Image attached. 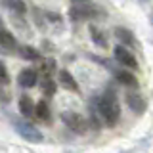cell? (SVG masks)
<instances>
[{
    "mask_svg": "<svg viewBox=\"0 0 153 153\" xmlns=\"http://www.w3.org/2000/svg\"><path fill=\"white\" fill-rule=\"evenodd\" d=\"M96 111L103 119V123L107 126H115L119 123L121 117V107H119V100L115 96L113 90H107L105 94H102L100 98H96Z\"/></svg>",
    "mask_w": 153,
    "mask_h": 153,
    "instance_id": "1",
    "label": "cell"
},
{
    "mask_svg": "<svg viewBox=\"0 0 153 153\" xmlns=\"http://www.w3.org/2000/svg\"><path fill=\"white\" fill-rule=\"evenodd\" d=\"M13 128L17 130V134L23 138V140L31 142V143H42V134L36 126H33L31 123L23 121V119H16L13 121Z\"/></svg>",
    "mask_w": 153,
    "mask_h": 153,
    "instance_id": "2",
    "label": "cell"
},
{
    "mask_svg": "<svg viewBox=\"0 0 153 153\" xmlns=\"http://www.w3.org/2000/svg\"><path fill=\"white\" fill-rule=\"evenodd\" d=\"M98 12L100 10L96 6H92V4H88V2H76L75 6L69 10V17H71V21H84V19L96 17Z\"/></svg>",
    "mask_w": 153,
    "mask_h": 153,
    "instance_id": "3",
    "label": "cell"
},
{
    "mask_svg": "<svg viewBox=\"0 0 153 153\" xmlns=\"http://www.w3.org/2000/svg\"><path fill=\"white\" fill-rule=\"evenodd\" d=\"M61 121L65 123V126L69 128V130H73L76 134H82V132H86V128H88V123H86L79 113H75V111L61 113Z\"/></svg>",
    "mask_w": 153,
    "mask_h": 153,
    "instance_id": "4",
    "label": "cell"
},
{
    "mask_svg": "<svg viewBox=\"0 0 153 153\" xmlns=\"http://www.w3.org/2000/svg\"><path fill=\"white\" fill-rule=\"evenodd\" d=\"M113 56H115V59H117L119 63L130 67V69H138L136 57H134V54H132L130 50H126V46H124V44H121V46L115 48V50H113Z\"/></svg>",
    "mask_w": 153,
    "mask_h": 153,
    "instance_id": "5",
    "label": "cell"
},
{
    "mask_svg": "<svg viewBox=\"0 0 153 153\" xmlns=\"http://www.w3.org/2000/svg\"><path fill=\"white\" fill-rule=\"evenodd\" d=\"M17 82H19V86H23V88H33V86L38 82V71L31 69V67L23 69L17 76Z\"/></svg>",
    "mask_w": 153,
    "mask_h": 153,
    "instance_id": "6",
    "label": "cell"
},
{
    "mask_svg": "<svg viewBox=\"0 0 153 153\" xmlns=\"http://www.w3.org/2000/svg\"><path fill=\"white\" fill-rule=\"evenodd\" d=\"M126 105L136 115H142L146 111V100H143L138 92H126Z\"/></svg>",
    "mask_w": 153,
    "mask_h": 153,
    "instance_id": "7",
    "label": "cell"
},
{
    "mask_svg": "<svg viewBox=\"0 0 153 153\" xmlns=\"http://www.w3.org/2000/svg\"><path fill=\"white\" fill-rule=\"evenodd\" d=\"M59 84L63 86L65 90H69V92H79V84H76L75 76L71 75L67 69H61L59 71Z\"/></svg>",
    "mask_w": 153,
    "mask_h": 153,
    "instance_id": "8",
    "label": "cell"
},
{
    "mask_svg": "<svg viewBox=\"0 0 153 153\" xmlns=\"http://www.w3.org/2000/svg\"><path fill=\"white\" fill-rule=\"evenodd\" d=\"M0 46L6 48V50H13V48L17 46L16 44V36H13L12 33L2 25V21H0Z\"/></svg>",
    "mask_w": 153,
    "mask_h": 153,
    "instance_id": "9",
    "label": "cell"
},
{
    "mask_svg": "<svg viewBox=\"0 0 153 153\" xmlns=\"http://www.w3.org/2000/svg\"><path fill=\"white\" fill-rule=\"evenodd\" d=\"M115 36L119 38V42L124 46H136V38L128 29H123V27H117L115 29Z\"/></svg>",
    "mask_w": 153,
    "mask_h": 153,
    "instance_id": "10",
    "label": "cell"
},
{
    "mask_svg": "<svg viewBox=\"0 0 153 153\" xmlns=\"http://www.w3.org/2000/svg\"><path fill=\"white\" fill-rule=\"evenodd\" d=\"M115 75H117L119 82H123L124 86H130V88H136L138 86V79L132 73H128V71H117Z\"/></svg>",
    "mask_w": 153,
    "mask_h": 153,
    "instance_id": "11",
    "label": "cell"
},
{
    "mask_svg": "<svg viewBox=\"0 0 153 153\" xmlns=\"http://www.w3.org/2000/svg\"><path fill=\"white\" fill-rule=\"evenodd\" d=\"M35 115L40 121H44V123H50V107H48V103L44 102V100H40V102L36 103V107H35Z\"/></svg>",
    "mask_w": 153,
    "mask_h": 153,
    "instance_id": "12",
    "label": "cell"
},
{
    "mask_svg": "<svg viewBox=\"0 0 153 153\" xmlns=\"http://www.w3.org/2000/svg\"><path fill=\"white\" fill-rule=\"evenodd\" d=\"M19 111H21L23 117H31V115L35 113V105H33L29 96H21V98H19Z\"/></svg>",
    "mask_w": 153,
    "mask_h": 153,
    "instance_id": "13",
    "label": "cell"
},
{
    "mask_svg": "<svg viewBox=\"0 0 153 153\" xmlns=\"http://www.w3.org/2000/svg\"><path fill=\"white\" fill-rule=\"evenodd\" d=\"M2 4L8 10L16 12V13H25L27 12V6H25V2H23V0H2Z\"/></svg>",
    "mask_w": 153,
    "mask_h": 153,
    "instance_id": "14",
    "label": "cell"
},
{
    "mask_svg": "<svg viewBox=\"0 0 153 153\" xmlns=\"http://www.w3.org/2000/svg\"><path fill=\"white\" fill-rule=\"evenodd\" d=\"M21 56L25 59H40V54L31 46H21Z\"/></svg>",
    "mask_w": 153,
    "mask_h": 153,
    "instance_id": "15",
    "label": "cell"
},
{
    "mask_svg": "<svg viewBox=\"0 0 153 153\" xmlns=\"http://www.w3.org/2000/svg\"><path fill=\"white\" fill-rule=\"evenodd\" d=\"M90 36H92V40H94L98 46H105V36L102 35V31H100V29L90 27Z\"/></svg>",
    "mask_w": 153,
    "mask_h": 153,
    "instance_id": "16",
    "label": "cell"
},
{
    "mask_svg": "<svg viewBox=\"0 0 153 153\" xmlns=\"http://www.w3.org/2000/svg\"><path fill=\"white\" fill-rule=\"evenodd\" d=\"M42 90H44V94H46V96H54V94H56V82L50 79V76H44Z\"/></svg>",
    "mask_w": 153,
    "mask_h": 153,
    "instance_id": "17",
    "label": "cell"
},
{
    "mask_svg": "<svg viewBox=\"0 0 153 153\" xmlns=\"http://www.w3.org/2000/svg\"><path fill=\"white\" fill-rule=\"evenodd\" d=\"M54 59H44V61H42V63H40V71H42V75H44V76H50V73H52V71H54Z\"/></svg>",
    "mask_w": 153,
    "mask_h": 153,
    "instance_id": "18",
    "label": "cell"
},
{
    "mask_svg": "<svg viewBox=\"0 0 153 153\" xmlns=\"http://www.w3.org/2000/svg\"><path fill=\"white\" fill-rule=\"evenodd\" d=\"M10 82V75H8V69L6 65L0 61V84H8Z\"/></svg>",
    "mask_w": 153,
    "mask_h": 153,
    "instance_id": "19",
    "label": "cell"
},
{
    "mask_svg": "<svg viewBox=\"0 0 153 153\" xmlns=\"http://www.w3.org/2000/svg\"><path fill=\"white\" fill-rule=\"evenodd\" d=\"M73 2H88V0H73Z\"/></svg>",
    "mask_w": 153,
    "mask_h": 153,
    "instance_id": "20",
    "label": "cell"
},
{
    "mask_svg": "<svg viewBox=\"0 0 153 153\" xmlns=\"http://www.w3.org/2000/svg\"><path fill=\"white\" fill-rule=\"evenodd\" d=\"M143 2H147V0H143Z\"/></svg>",
    "mask_w": 153,
    "mask_h": 153,
    "instance_id": "21",
    "label": "cell"
}]
</instances>
